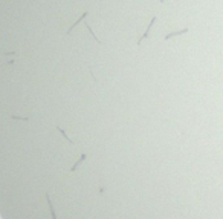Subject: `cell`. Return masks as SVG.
<instances>
[{
	"label": "cell",
	"instance_id": "1",
	"mask_svg": "<svg viewBox=\"0 0 223 219\" xmlns=\"http://www.w3.org/2000/svg\"><path fill=\"white\" fill-rule=\"evenodd\" d=\"M156 20H157V17H156V16H153V17H151V20H150V23L147 25V29H145V32H144V34L139 37V40L136 42V45H138V46L142 43V40H145V38H148V34H150V31H151V28H153V25L156 23Z\"/></svg>",
	"mask_w": 223,
	"mask_h": 219
},
{
	"label": "cell",
	"instance_id": "2",
	"mask_svg": "<svg viewBox=\"0 0 223 219\" xmlns=\"http://www.w3.org/2000/svg\"><path fill=\"white\" fill-rule=\"evenodd\" d=\"M87 16H89V9H86V11L83 12V14H81V17L78 19V20H76V22L73 23V25H70V28H69V29L66 31V34H67V35H70V32H72V31H73V29H75V28L78 26V25H80V23H81V22H83V20H84V19L87 17Z\"/></svg>",
	"mask_w": 223,
	"mask_h": 219
},
{
	"label": "cell",
	"instance_id": "3",
	"mask_svg": "<svg viewBox=\"0 0 223 219\" xmlns=\"http://www.w3.org/2000/svg\"><path fill=\"white\" fill-rule=\"evenodd\" d=\"M187 32H188V28L180 29V31H174V32H170V34H167V35L164 37V40H170V38H173V37H176V35H182V34H187Z\"/></svg>",
	"mask_w": 223,
	"mask_h": 219
},
{
	"label": "cell",
	"instance_id": "4",
	"mask_svg": "<svg viewBox=\"0 0 223 219\" xmlns=\"http://www.w3.org/2000/svg\"><path fill=\"white\" fill-rule=\"evenodd\" d=\"M164 2H165V0H161V3H164Z\"/></svg>",
	"mask_w": 223,
	"mask_h": 219
}]
</instances>
